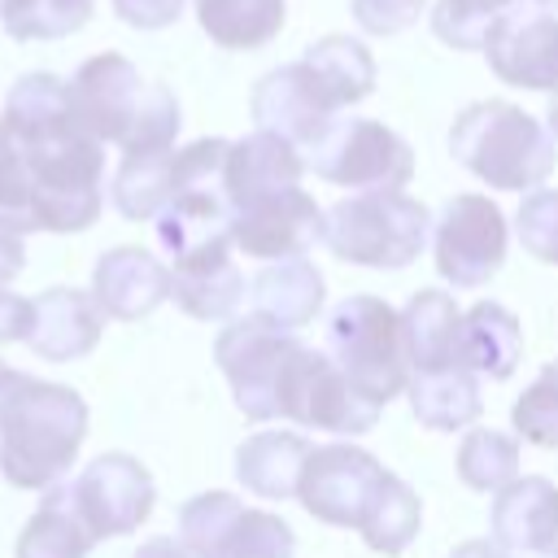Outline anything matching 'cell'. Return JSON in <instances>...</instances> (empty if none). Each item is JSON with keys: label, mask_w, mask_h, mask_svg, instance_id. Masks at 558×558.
Returning <instances> with one entry per match:
<instances>
[{"label": "cell", "mask_w": 558, "mask_h": 558, "mask_svg": "<svg viewBox=\"0 0 558 558\" xmlns=\"http://www.w3.org/2000/svg\"><path fill=\"white\" fill-rule=\"evenodd\" d=\"M105 144L74 118L70 83L22 74L0 113V227L74 235L100 218Z\"/></svg>", "instance_id": "6da1fadb"}, {"label": "cell", "mask_w": 558, "mask_h": 558, "mask_svg": "<svg viewBox=\"0 0 558 558\" xmlns=\"http://www.w3.org/2000/svg\"><path fill=\"white\" fill-rule=\"evenodd\" d=\"M87 436V401L70 384L22 375L0 418V475L13 488L44 493L74 466Z\"/></svg>", "instance_id": "7a4b0ae2"}, {"label": "cell", "mask_w": 558, "mask_h": 558, "mask_svg": "<svg viewBox=\"0 0 558 558\" xmlns=\"http://www.w3.org/2000/svg\"><path fill=\"white\" fill-rule=\"evenodd\" d=\"M449 153L462 170L497 192H532L554 174L558 144L549 122H536L510 100H475L449 126Z\"/></svg>", "instance_id": "3957f363"}, {"label": "cell", "mask_w": 558, "mask_h": 558, "mask_svg": "<svg viewBox=\"0 0 558 558\" xmlns=\"http://www.w3.org/2000/svg\"><path fill=\"white\" fill-rule=\"evenodd\" d=\"M427 235H432L427 205L405 196L401 187L353 192L331 209H323V244L349 266L401 270L427 248Z\"/></svg>", "instance_id": "277c9868"}, {"label": "cell", "mask_w": 558, "mask_h": 558, "mask_svg": "<svg viewBox=\"0 0 558 558\" xmlns=\"http://www.w3.org/2000/svg\"><path fill=\"white\" fill-rule=\"evenodd\" d=\"M327 353L379 405L401 397L410 384V353H405V336H401V314L371 292L344 296L331 310Z\"/></svg>", "instance_id": "5b68a950"}, {"label": "cell", "mask_w": 558, "mask_h": 558, "mask_svg": "<svg viewBox=\"0 0 558 558\" xmlns=\"http://www.w3.org/2000/svg\"><path fill=\"white\" fill-rule=\"evenodd\" d=\"M310 166L318 179L349 192H388L405 187L414 174L410 144L375 118H331L327 131L310 144Z\"/></svg>", "instance_id": "8992f818"}, {"label": "cell", "mask_w": 558, "mask_h": 558, "mask_svg": "<svg viewBox=\"0 0 558 558\" xmlns=\"http://www.w3.org/2000/svg\"><path fill=\"white\" fill-rule=\"evenodd\" d=\"M379 401H371L327 349L296 344L279 384V418L331 432V436H362L379 418Z\"/></svg>", "instance_id": "52a82bcc"}, {"label": "cell", "mask_w": 558, "mask_h": 558, "mask_svg": "<svg viewBox=\"0 0 558 558\" xmlns=\"http://www.w3.org/2000/svg\"><path fill=\"white\" fill-rule=\"evenodd\" d=\"M179 541L196 558H296L292 527L235 493H201L179 510Z\"/></svg>", "instance_id": "ba28073f"}, {"label": "cell", "mask_w": 558, "mask_h": 558, "mask_svg": "<svg viewBox=\"0 0 558 558\" xmlns=\"http://www.w3.org/2000/svg\"><path fill=\"white\" fill-rule=\"evenodd\" d=\"M301 340L292 331H279L253 314L227 323L214 340V362L231 384V401L244 418H279V384L288 371V357Z\"/></svg>", "instance_id": "9c48e42d"}, {"label": "cell", "mask_w": 558, "mask_h": 558, "mask_svg": "<svg viewBox=\"0 0 558 558\" xmlns=\"http://www.w3.org/2000/svg\"><path fill=\"white\" fill-rule=\"evenodd\" d=\"M506 244H510L506 214L497 209V201L480 192L453 196L432 231L436 270L453 288H480L484 279H493L506 262Z\"/></svg>", "instance_id": "30bf717a"}, {"label": "cell", "mask_w": 558, "mask_h": 558, "mask_svg": "<svg viewBox=\"0 0 558 558\" xmlns=\"http://www.w3.org/2000/svg\"><path fill=\"white\" fill-rule=\"evenodd\" d=\"M488 70L523 92H558V13L541 0L510 4L484 35Z\"/></svg>", "instance_id": "8fae6325"}, {"label": "cell", "mask_w": 558, "mask_h": 558, "mask_svg": "<svg viewBox=\"0 0 558 558\" xmlns=\"http://www.w3.org/2000/svg\"><path fill=\"white\" fill-rule=\"evenodd\" d=\"M384 475H388V466H379L375 453H366L349 440L344 445H323V449H310V458L301 466L296 501L318 523L357 527Z\"/></svg>", "instance_id": "7c38bea8"}, {"label": "cell", "mask_w": 558, "mask_h": 558, "mask_svg": "<svg viewBox=\"0 0 558 558\" xmlns=\"http://www.w3.org/2000/svg\"><path fill=\"white\" fill-rule=\"evenodd\" d=\"M70 493H74L78 514L96 532V541L135 532L153 514V501H157V484H153L148 466L140 458H131V453L92 458L70 480Z\"/></svg>", "instance_id": "4fadbf2b"}, {"label": "cell", "mask_w": 558, "mask_h": 558, "mask_svg": "<svg viewBox=\"0 0 558 558\" xmlns=\"http://www.w3.org/2000/svg\"><path fill=\"white\" fill-rule=\"evenodd\" d=\"M148 92H153V83H144L140 70L122 52H96L70 78L74 118L100 144H118V148L135 135L140 113L148 105Z\"/></svg>", "instance_id": "5bb4252c"}, {"label": "cell", "mask_w": 558, "mask_h": 558, "mask_svg": "<svg viewBox=\"0 0 558 558\" xmlns=\"http://www.w3.org/2000/svg\"><path fill=\"white\" fill-rule=\"evenodd\" d=\"M314 240H323V209L301 183L231 205V244L244 257H257V262L296 257Z\"/></svg>", "instance_id": "9a60e30c"}, {"label": "cell", "mask_w": 558, "mask_h": 558, "mask_svg": "<svg viewBox=\"0 0 558 558\" xmlns=\"http://www.w3.org/2000/svg\"><path fill=\"white\" fill-rule=\"evenodd\" d=\"M248 109H253V122L262 131H275V135H283L292 144H305V148L340 113V105L331 100V92L323 87V78L314 74V65L305 57L262 74L253 96H248Z\"/></svg>", "instance_id": "2e32d148"}, {"label": "cell", "mask_w": 558, "mask_h": 558, "mask_svg": "<svg viewBox=\"0 0 558 558\" xmlns=\"http://www.w3.org/2000/svg\"><path fill=\"white\" fill-rule=\"evenodd\" d=\"M92 296L105 318H118V323L148 318L170 296V266L140 244L109 248L92 270Z\"/></svg>", "instance_id": "e0dca14e"}, {"label": "cell", "mask_w": 558, "mask_h": 558, "mask_svg": "<svg viewBox=\"0 0 558 558\" xmlns=\"http://www.w3.org/2000/svg\"><path fill=\"white\" fill-rule=\"evenodd\" d=\"M105 314L92 292L83 288H44L31 296V331L26 344L48 362H74L87 357L100 344Z\"/></svg>", "instance_id": "ac0fdd59"}, {"label": "cell", "mask_w": 558, "mask_h": 558, "mask_svg": "<svg viewBox=\"0 0 558 558\" xmlns=\"http://www.w3.org/2000/svg\"><path fill=\"white\" fill-rule=\"evenodd\" d=\"M231 240L183 253L170 262V296L179 301L183 314L201 318V323H227L235 318L240 301H244V270L231 257Z\"/></svg>", "instance_id": "d6986e66"}, {"label": "cell", "mask_w": 558, "mask_h": 558, "mask_svg": "<svg viewBox=\"0 0 558 558\" xmlns=\"http://www.w3.org/2000/svg\"><path fill=\"white\" fill-rule=\"evenodd\" d=\"M323 296H327V283H323L318 266L305 262L301 253L266 262L248 283L253 318H262L279 331H296V327L314 323V314L323 310Z\"/></svg>", "instance_id": "ffe728a7"}, {"label": "cell", "mask_w": 558, "mask_h": 558, "mask_svg": "<svg viewBox=\"0 0 558 558\" xmlns=\"http://www.w3.org/2000/svg\"><path fill=\"white\" fill-rule=\"evenodd\" d=\"M558 519V488L545 475H514L493 493V536L506 554H541L549 549V532Z\"/></svg>", "instance_id": "44dd1931"}, {"label": "cell", "mask_w": 558, "mask_h": 558, "mask_svg": "<svg viewBox=\"0 0 558 558\" xmlns=\"http://www.w3.org/2000/svg\"><path fill=\"white\" fill-rule=\"evenodd\" d=\"M305 174V161L296 153L292 140L275 135V131H253L244 140H231V153H227V196L231 205L248 201V196H262V192H275V187H288V183H301Z\"/></svg>", "instance_id": "7402d4cb"}, {"label": "cell", "mask_w": 558, "mask_h": 558, "mask_svg": "<svg viewBox=\"0 0 558 558\" xmlns=\"http://www.w3.org/2000/svg\"><path fill=\"white\" fill-rule=\"evenodd\" d=\"M310 449L314 445L296 432H253L235 449V480L266 501H288L296 497V480Z\"/></svg>", "instance_id": "603a6c76"}, {"label": "cell", "mask_w": 558, "mask_h": 558, "mask_svg": "<svg viewBox=\"0 0 558 558\" xmlns=\"http://www.w3.org/2000/svg\"><path fill=\"white\" fill-rule=\"evenodd\" d=\"M458 331H462V310L453 305L449 292H440V288L414 292L401 310V336H405L410 371L462 366L458 362Z\"/></svg>", "instance_id": "cb8c5ba5"}, {"label": "cell", "mask_w": 558, "mask_h": 558, "mask_svg": "<svg viewBox=\"0 0 558 558\" xmlns=\"http://www.w3.org/2000/svg\"><path fill=\"white\" fill-rule=\"evenodd\" d=\"M523 353V327L501 301H480L462 314L458 362L488 379H510Z\"/></svg>", "instance_id": "d4e9b609"}, {"label": "cell", "mask_w": 558, "mask_h": 558, "mask_svg": "<svg viewBox=\"0 0 558 558\" xmlns=\"http://www.w3.org/2000/svg\"><path fill=\"white\" fill-rule=\"evenodd\" d=\"M92 545H96V532L78 514L70 484L57 480L52 488H44V501L17 532L13 558H87Z\"/></svg>", "instance_id": "484cf974"}, {"label": "cell", "mask_w": 558, "mask_h": 558, "mask_svg": "<svg viewBox=\"0 0 558 558\" xmlns=\"http://www.w3.org/2000/svg\"><path fill=\"white\" fill-rule=\"evenodd\" d=\"M410 410L432 432H462L484 414V397L475 384V371L466 366H440V371H410L405 384Z\"/></svg>", "instance_id": "4316f807"}, {"label": "cell", "mask_w": 558, "mask_h": 558, "mask_svg": "<svg viewBox=\"0 0 558 558\" xmlns=\"http://www.w3.org/2000/svg\"><path fill=\"white\" fill-rule=\"evenodd\" d=\"M201 31L231 52H253L283 31L288 0H192Z\"/></svg>", "instance_id": "83f0119b"}, {"label": "cell", "mask_w": 558, "mask_h": 558, "mask_svg": "<svg viewBox=\"0 0 558 558\" xmlns=\"http://www.w3.org/2000/svg\"><path fill=\"white\" fill-rule=\"evenodd\" d=\"M418 527H423V501H418V493H414L401 475L388 471V475L379 480V488H375V497H371L362 523H357L362 541H366L375 554L397 558V554L410 549V541L418 536Z\"/></svg>", "instance_id": "f1b7e54d"}, {"label": "cell", "mask_w": 558, "mask_h": 558, "mask_svg": "<svg viewBox=\"0 0 558 558\" xmlns=\"http://www.w3.org/2000/svg\"><path fill=\"white\" fill-rule=\"evenodd\" d=\"M174 183V148H144V153H122V166L113 174V209L131 222L157 218V209L170 201Z\"/></svg>", "instance_id": "f546056e"}, {"label": "cell", "mask_w": 558, "mask_h": 558, "mask_svg": "<svg viewBox=\"0 0 558 558\" xmlns=\"http://www.w3.org/2000/svg\"><path fill=\"white\" fill-rule=\"evenodd\" d=\"M305 61L314 65V74L323 78V87L331 92V100L340 109L366 100L375 92V57L362 39L353 35H323L305 48Z\"/></svg>", "instance_id": "4dcf8cb0"}, {"label": "cell", "mask_w": 558, "mask_h": 558, "mask_svg": "<svg viewBox=\"0 0 558 558\" xmlns=\"http://www.w3.org/2000/svg\"><path fill=\"white\" fill-rule=\"evenodd\" d=\"M96 13V0H0V26L9 39H65L83 31Z\"/></svg>", "instance_id": "1f68e13d"}, {"label": "cell", "mask_w": 558, "mask_h": 558, "mask_svg": "<svg viewBox=\"0 0 558 558\" xmlns=\"http://www.w3.org/2000/svg\"><path fill=\"white\" fill-rule=\"evenodd\" d=\"M519 475V440L497 427H471L458 445V480L475 493H497Z\"/></svg>", "instance_id": "d6a6232c"}, {"label": "cell", "mask_w": 558, "mask_h": 558, "mask_svg": "<svg viewBox=\"0 0 558 558\" xmlns=\"http://www.w3.org/2000/svg\"><path fill=\"white\" fill-rule=\"evenodd\" d=\"M519 0H436L432 4V35L458 52H480L488 26ZM545 4V0H541Z\"/></svg>", "instance_id": "836d02e7"}, {"label": "cell", "mask_w": 558, "mask_h": 558, "mask_svg": "<svg viewBox=\"0 0 558 558\" xmlns=\"http://www.w3.org/2000/svg\"><path fill=\"white\" fill-rule=\"evenodd\" d=\"M514 432L536 449H558V362L541 366V375L523 388L510 410Z\"/></svg>", "instance_id": "e575fe53"}, {"label": "cell", "mask_w": 558, "mask_h": 558, "mask_svg": "<svg viewBox=\"0 0 558 558\" xmlns=\"http://www.w3.org/2000/svg\"><path fill=\"white\" fill-rule=\"evenodd\" d=\"M514 231L536 262L558 266V187H532L514 214Z\"/></svg>", "instance_id": "d590c367"}, {"label": "cell", "mask_w": 558, "mask_h": 558, "mask_svg": "<svg viewBox=\"0 0 558 558\" xmlns=\"http://www.w3.org/2000/svg\"><path fill=\"white\" fill-rule=\"evenodd\" d=\"M349 9L366 35H401L423 17L427 0H349Z\"/></svg>", "instance_id": "8d00e7d4"}, {"label": "cell", "mask_w": 558, "mask_h": 558, "mask_svg": "<svg viewBox=\"0 0 558 558\" xmlns=\"http://www.w3.org/2000/svg\"><path fill=\"white\" fill-rule=\"evenodd\" d=\"M109 4L135 31H161V26L179 22V13H183V0H109Z\"/></svg>", "instance_id": "74e56055"}, {"label": "cell", "mask_w": 558, "mask_h": 558, "mask_svg": "<svg viewBox=\"0 0 558 558\" xmlns=\"http://www.w3.org/2000/svg\"><path fill=\"white\" fill-rule=\"evenodd\" d=\"M26 331H31V296L0 288V344L26 340Z\"/></svg>", "instance_id": "f35d334b"}, {"label": "cell", "mask_w": 558, "mask_h": 558, "mask_svg": "<svg viewBox=\"0 0 558 558\" xmlns=\"http://www.w3.org/2000/svg\"><path fill=\"white\" fill-rule=\"evenodd\" d=\"M26 266V248H22V235L17 231H9V227H0V288L9 283V279H17V270Z\"/></svg>", "instance_id": "ab89813d"}, {"label": "cell", "mask_w": 558, "mask_h": 558, "mask_svg": "<svg viewBox=\"0 0 558 558\" xmlns=\"http://www.w3.org/2000/svg\"><path fill=\"white\" fill-rule=\"evenodd\" d=\"M135 558H196V554L183 541H174V536H153V541H144L135 549Z\"/></svg>", "instance_id": "60d3db41"}, {"label": "cell", "mask_w": 558, "mask_h": 558, "mask_svg": "<svg viewBox=\"0 0 558 558\" xmlns=\"http://www.w3.org/2000/svg\"><path fill=\"white\" fill-rule=\"evenodd\" d=\"M449 558H506V545H497V536H480V541H462L458 549H449Z\"/></svg>", "instance_id": "b9f144b4"}, {"label": "cell", "mask_w": 558, "mask_h": 558, "mask_svg": "<svg viewBox=\"0 0 558 558\" xmlns=\"http://www.w3.org/2000/svg\"><path fill=\"white\" fill-rule=\"evenodd\" d=\"M17 384H22V371H13V366L0 357V418H4V410H9V401H13V392H17Z\"/></svg>", "instance_id": "7bdbcfd3"}, {"label": "cell", "mask_w": 558, "mask_h": 558, "mask_svg": "<svg viewBox=\"0 0 558 558\" xmlns=\"http://www.w3.org/2000/svg\"><path fill=\"white\" fill-rule=\"evenodd\" d=\"M545 122H549V131H554V140H558V92L549 96V113H545Z\"/></svg>", "instance_id": "ee69618b"}, {"label": "cell", "mask_w": 558, "mask_h": 558, "mask_svg": "<svg viewBox=\"0 0 558 558\" xmlns=\"http://www.w3.org/2000/svg\"><path fill=\"white\" fill-rule=\"evenodd\" d=\"M545 558H558V519H554V532H549V549H545Z\"/></svg>", "instance_id": "f6af8a7d"}, {"label": "cell", "mask_w": 558, "mask_h": 558, "mask_svg": "<svg viewBox=\"0 0 558 558\" xmlns=\"http://www.w3.org/2000/svg\"><path fill=\"white\" fill-rule=\"evenodd\" d=\"M545 4H549V9H558V0H545Z\"/></svg>", "instance_id": "bcb514c9"}]
</instances>
